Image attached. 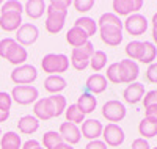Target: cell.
<instances>
[{
	"label": "cell",
	"mask_w": 157,
	"mask_h": 149,
	"mask_svg": "<svg viewBox=\"0 0 157 149\" xmlns=\"http://www.w3.org/2000/svg\"><path fill=\"white\" fill-rule=\"evenodd\" d=\"M41 67L49 75H60L69 69V58L64 53H47L41 60Z\"/></svg>",
	"instance_id": "1"
},
{
	"label": "cell",
	"mask_w": 157,
	"mask_h": 149,
	"mask_svg": "<svg viewBox=\"0 0 157 149\" xmlns=\"http://www.w3.org/2000/svg\"><path fill=\"white\" fill-rule=\"evenodd\" d=\"M58 133L61 135L63 141L66 143V144H71V146L77 144L78 141H80V138H82V133H80V129H78V126L71 124V123H63V124L60 126Z\"/></svg>",
	"instance_id": "12"
},
{
	"label": "cell",
	"mask_w": 157,
	"mask_h": 149,
	"mask_svg": "<svg viewBox=\"0 0 157 149\" xmlns=\"http://www.w3.org/2000/svg\"><path fill=\"white\" fill-rule=\"evenodd\" d=\"M17 43H16V39H13V38H5L0 41V57L2 58H6V55L11 52V49L14 47Z\"/></svg>",
	"instance_id": "38"
},
{
	"label": "cell",
	"mask_w": 157,
	"mask_h": 149,
	"mask_svg": "<svg viewBox=\"0 0 157 149\" xmlns=\"http://www.w3.org/2000/svg\"><path fill=\"white\" fill-rule=\"evenodd\" d=\"M102 130H104V126L98 119H85L82 123L80 133L86 140L94 141V140H99V137H102Z\"/></svg>",
	"instance_id": "11"
},
{
	"label": "cell",
	"mask_w": 157,
	"mask_h": 149,
	"mask_svg": "<svg viewBox=\"0 0 157 149\" xmlns=\"http://www.w3.org/2000/svg\"><path fill=\"white\" fill-rule=\"evenodd\" d=\"M155 91H157V90H155Z\"/></svg>",
	"instance_id": "55"
},
{
	"label": "cell",
	"mask_w": 157,
	"mask_h": 149,
	"mask_svg": "<svg viewBox=\"0 0 157 149\" xmlns=\"http://www.w3.org/2000/svg\"><path fill=\"white\" fill-rule=\"evenodd\" d=\"M71 2L68 0H52L47 3L46 13H63V14H68V8H69Z\"/></svg>",
	"instance_id": "35"
},
{
	"label": "cell",
	"mask_w": 157,
	"mask_h": 149,
	"mask_svg": "<svg viewBox=\"0 0 157 149\" xmlns=\"http://www.w3.org/2000/svg\"><path fill=\"white\" fill-rule=\"evenodd\" d=\"M107 53L104 50H94V53L90 58V66L94 71V74H99V71H102L107 66Z\"/></svg>",
	"instance_id": "28"
},
{
	"label": "cell",
	"mask_w": 157,
	"mask_h": 149,
	"mask_svg": "<svg viewBox=\"0 0 157 149\" xmlns=\"http://www.w3.org/2000/svg\"><path fill=\"white\" fill-rule=\"evenodd\" d=\"M146 78H148V82L157 85V63L149 64L148 71H146Z\"/></svg>",
	"instance_id": "42"
},
{
	"label": "cell",
	"mask_w": 157,
	"mask_h": 149,
	"mask_svg": "<svg viewBox=\"0 0 157 149\" xmlns=\"http://www.w3.org/2000/svg\"><path fill=\"white\" fill-rule=\"evenodd\" d=\"M123 27L126 29V32L132 36H141L148 30V19L140 14V13H135V14L127 16V19L123 22Z\"/></svg>",
	"instance_id": "5"
},
{
	"label": "cell",
	"mask_w": 157,
	"mask_h": 149,
	"mask_svg": "<svg viewBox=\"0 0 157 149\" xmlns=\"http://www.w3.org/2000/svg\"><path fill=\"white\" fill-rule=\"evenodd\" d=\"M17 127H19V132L24 135H33L39 129V121L33 115H24L17 121Z\"/></svg>",
	"instance_id": "21"
},
{
	"label": "cell",
	"mask_w": 157,
	"mask_h": 149,
	"mask_svg": "<svg viewBox=\"0 0 157 149\" xmlns=\"http://www.w3.org/2000/svg\"><path fill=\"white\" fill-rule=\"evenodd\" d=\"M90 55L85 52V50H82L80 47H77V49H72V52H71V64H72V67L75 71H83V69H86V67L90 66Z\"/></svg>",
	"instance_id": "20"
},
{
	"label": "cell",
	"mask_w": 157,
	"mask_h": 149,
	"mask_svg": "<svg viewBox=\"0 0 157 149\" xmlns=\"http://www.w3.org/2000/svg\"><path fill=\"white\" fill-rule=\"evenodd\" d=\"M130 149H151V146H149V143H148V140H145V138H137V140H134L132 141V144H130Z\"/></svg>",
	"instance_id": "43"
},
{
	"label": "cell",
	"mask_w": 157,
	"mask_h": 149,
	"mask_svg": "<svg viewBox=\"0 0 157 149\" xmlns=\"http://www.w3.org/2000/svg\"><path fill=\"white\" fill-rule=\"evenodd\" d=\"M85 149H107V144L102 140H94V141H88Z\"/></svg>",
	"instance_id": "45"
},
{
	"label": "cell",
	"mask_w": 157,
	"mask_h": 149,
	"mask_svg": "<svg viewBox=\"0 0 157 149\" xmlns=\"http://www.w3.org/2000/svg\"><path fill=\"white\" fill-rule=\"evenodd\" d=\"M98 29H99V36L104 44H107L110 47H116L121 44L123 29H118V27H113V25H101Z\"/></svg>",
	"instance_id": "8"
},
{
	"label": "cell",
	"mask_w": 157,
	"mask_h": 149,
	"mask_svg": "<svg viewBox=\"0 0 157 149\" xmlns=\"http://www.w3.org/2000/svg\"><path fill=\"white\" fill-rule=\"evenodd\" d=\"M36 147H39V143L36 140H27L25 143H22L21 149H36Z\"/></svg>",
	"instance_id": "46"
},
{
	"label": "cell",
	"mask_w": 157,
	"mask_h": 149,
	"mask_svg": "<svg viewBox=\"0 0 157 149\" xmlns=\"http://www.w3.org/2000/svg\"><path fill=\"white\" fill-rule=\"evenodd\" d=\"M3 13H17V14H22L24 13V3L17 2V0H8V2L2 3V10H0V14Z\"/></svg>",
	"instance_id": "37"
},
{
	"label": "cell",
	"mask_w": 157,
	"mask_h": 149,
	"mask_svg": "<svg viewBox=\"0 0 157 149\" xmlns=\"http://www.w3.org/2000/svg\"><path fill=\"white\" fill-rule=\"evenodd\" d=\"M145 118H148V119L155 121V123H157V104L149 105V107L145 108Z\"/></svg>",
	"instance_id": "44"
},
{
	"label": "cell",
	"mask_w": 157,
	"mask_h": 149,
	"mask_svg": "<svg viewBox=\"0 0 157 149\" xmlns=\"http://www.w3.org/2000/svg\"><path fill=\"white\" fill-rule=\"evenodd\" d=\"M39 36V30L35 24H22L19 27V30L16 32V43L19 46H32L36 43V39Z\"/></svg>",
	"instance_id": "6"
},
{
	"label": "cell",
	"mask_w": 157,
	"mask_h": 149,
	"mask_svg": "<svg viewBox=\"0 0 157 149\" xmlns=\"http://www.w3.org/2000/svg\"><path fill=\"white\" fill-rule=\"evenodd\" d=\"M38 78V71L33 64H22L11 71V80L16 85H30Z\"/></svg>",
	"instance_id": "4"
},
{
	"label": "cell",
	"mask_w": 157,
	"mask_h": 149,
	"mask_svg": "<svg viewBox=\"0 0 157 149\" xmlns=\"http://www.w3.org/2000/svg\"><path fill=\"white\" fill-rule=\"evenodd\" d=\"M107 82H112L115 85L118 83H124L123 80V69H121V64L120 63H112L109 67H107Z\"/></svg>",
	"instance_id": "31"
},
{
	"label": "cell",
	"mask_w": 157,
	"mask_h": 149,
	"mask_svg": "<svg viewBox=\"0 0 157 149\" xmlns=\"http://www.w3.org/2000/svg\"><path fill=\"white\" fill-rule=\"evenodd\" d=\"M64 116H66V123H71V124H82L85 121V115L78 110L77 104H71L69 107H66V110H64Z\"/></svg>",
	"instance_id": "30"
},
{
	"label": "cell",
	"mask_w": 157,
	"mask_h": 149,
	"mask_svg": "<svg viewBox=\"0 0 157 149\" xmlns=\"http://www.w3.org/2000/svg\"><path fill=\"white\" fill-rule=\"evenodd\" d=\"M0 138H2V129H0Z\"/></svg>",
	"instance_id": "51"
},
{
	"label": "cell",
	"mask_w": 157,
	"mask_h": 149,
	"mask_svg": "<svg viewBox=\"0 0 157 149\" xmlns=\"http://www.w3.org/2000/svg\"><path fill=\"white\" fill-rule=\"evenodd\" d=\"M27 58H29V52H27V49L22 47V46H19V44H16L14 47L11 49V52L6 55L5 60H6L8 63H11V64H14V66L17 67V66L25 64Z\"/></svg>",
	"instance_id": "22"
},
{
	"label": "cell",
	"mask_w": 157,
	"mask_h": 149,
	"mask_svg": "<svg viewBox=\"0 0 157 149\" xmlns=\"http://www.w3.org/2000/svg\"><path fill=\"white\" fill-rule=\"evenodd\" d=\"M101 113L109 123L116 124V123H120V121H123L126 118V107H124L123 102L116 101V99H112V101H107L102 105Z\"/></svg>",
	"instance_id": "3"
},
{
	"label": "cell",
	"mask_w": 157,
	"mask_h": 149,
	"mask_svg": "<svg viewBox=\"0 0 157 149\" xmlns=\"http://www.w3.org/2000/svg\"><path fill=\"white\" fill-rule=\"evenodd\" d=\"M46 8L47 3L43 0H29V2L24 3V13L30 19H39L46 13Z\"/></svg>",
	"instance_id": "18"
},
{
	"label": "cell",
	"mask_w": 157,
	"mask_h": 149,
	"mask_svg": "<svg viewBox=\"0 0 157 149\" xmlns=\"http://www.w3.org/2000/svg\"><path fill=\"white\" fill-rule=\"evenodd\" d=\"M22 14L17 13H3L0 14V29L5 32H17L22 25Z\"/></svg>",
	"instance_id": "15"
},
{
	"label": "cell",
	"mask_w": 157,
	"mask_h": 149,
	"mask_svg": "<svg viewBox=\"0 0 157 149\" xmlns=\"http://www.w3.org/2000/svg\"><path fill=\"white\" fill-rule=\"evenodd\" d=\"M157 57V47L154 46V43L151 41H145L143 43V49H141V55H140V63L145 64H152L154 60Z\"/></svg>",
	"instance_id": "27"
},
{
	"label": "cell",
	"mask_w": 157,
	"mask_h": 149,
	"mask_svg": "<svg viewBox=\"0 0 157 149\" xmlns=\"http://www.w3.org/2000/svg\"><path fill=\"white\" fill-rule=\"evenodd\" d=\"M11 104H13L11 94H8V93H5V91H0V110L10 112Z\"/></svg>",
	"instance_id": "40"
},
{
	"label": "cell",
	"mask_w": 157,
	"mask_h": 149,
	"mask_svg": "<svg viewBox=\"0 0 157 149\" xmlns=\"http://www.w3.org/2000/svg\"><path fill=\"white\" fill-rule=\"evenodd\" d=\"M143 96H145V85H143V83H138V82L127 85L126 90L123 91L124 101H126L127 104H130V105H135V104L141 102Z\"/></svg>",
	"instance_id": "14"
},
{
	"label": "cell",
	"mask_w": 157,
	"mask_h": 149,
	"mask_svg": "<svg viewBox=\"0 0 157 149\" xmlns=\"http://www.w3.org/2000/svg\"><path fill=\"white\" fill-rule=\"evenodd\" d=\"M33 116L38 121H49L52 118H55L54 115V107H52L49 97H41L38 99L33 105Z\"/></svg>",
	"instance_id": "10"
},
{
	"label": "cell",
	"mask_w": 157,
	"mask_h": 149,
	"mask_svg": "<svg viewBox=\"0 0 157 149\" xmlns=\"http://www.w3.org/2000/svg\"><path fill=\"white\" fill-rule=\"evenodd\" d=\"M138 133L141 135V138H154L157 135V123L155 121H151L148 118H143L138 124Z\"/></svg>",
	"instance_id": "26"
},
{
	"label": "cell",
	"mask_w": 157,
	"mask_h": 149,
	"mask_svg": "<svg viewBox=\"0 0 157 149\" xmlns=\"http://www.w3.org/2000/svg\"><path fill=\"white\" fill-rule=\"evenodd\" d=\"M152 39H154V46L157 47V27H152Z\"/></svg>",
	"instance_id": "48"
},
{
	"label": "cell",
	"mask_w": 157,
	"mask_h": 149,
	"mask_svg": "<svg viewBox=\"0 0 157 149\" xmlns=\"http://www.w3.org/2000/svg\"><path fill=\"white\" fill-rule=\"evenodd\" d=\"M49 101H50V104H52V107H54V115H55V118H58V116H61L63 113H64V110H66V97L64 96H61V94H52V96L49 97Z\"/></svg>",
	"instance_id": "33"
},
{
	"label": "cell",
	"mask_w": 157,
	"mask_h": 149,
	"mask_svg": "<svg viewBox=\"0 0 157 149\" xmlns=\"http://www.w3.org/2000/svg\"><path fill=\"white\" fill-rule=\"evenodd\" d=\"M0 147L2 149H21L22 147V140L21 135L16 132H6L0 138Z\"/></svg>",
	"instance_id": "25"
},
{
	"label": "cell",
	"mask_w": 157,
	"mask_h": 149,
	"mask_svg": "<svg viewBox=\"0 0 157 149\" xmlns=\"http://www.w3.org/2000/svg\"><path fill=\"white\" fill-rule=\"evenodd\" d=\"M64 88H66V80L61 75H49L44 80V90L52 94H60Z\"/></svg>",
	"instance_id": "24"
},
{
	"label": "cell",
	"mask_w": 157,
	"mask_h": 149,
	"mask_svg": "<svg viewBox=\"0 0 157 149\" xmlns=\"http://www.w3.org/2000/svg\"><path fill=\"white\" fill-rule=\"evenodd\" d=\"M143 6L141 0H115L112 3V8L115 11V14L120 16H130L138 13Z\"/></svg>",
	"instance_id": "9"
},
{
	"label": "cell",
	"mask_w": 157,
	"mask_h": 149,
	"mask_svg": "<svg viewBox=\"0 0 157 149\" xmlns=\"http://www.w3.org/2000/svg\"><path fill=\"white\" fill-rule=\"evenodd\" d=\"M72 5L78 13H88L90 10H93L94 0H75V2H72Z\"/></svg>",
	"instance_id": "39"
},
{
	"label": "cell",
	"mask_w": 157,
	"mask_h": 149,
	"mask_svg": "<svg viewBox=\"0 0 157 149\" xmlns=\"http://www.w3.org/2000/svg\"><path fill=\"white\" fill-rule=\"evenodd\" d=\"M96 22H98V27H101V25H113V27H118V29H123V21L118 17L115 13H104Z\"/></svg>",
	"instance_id": "34"
},
{
	"label": "cell",
	"mask_w": 157,
	"mask_h": 149,
	"mask_svg": "<svg viewBox=\"0 0 157 149\" xmlns=\"http://www.w3.org/2000/svg\"><path fill=\"white\" fill-rule=\"evenodd\" d=\"M64 143L61 135L55 130H49L43 135V144H44V149H55L58 144Z\"/></svg>",
	"instance_id": "32"
},
{
	"label": "cell",
	"mask_w": 157,
	"mask_h": 149,
	"mask_svg": "<svg viewBox=\"0 0 157 149\" xmlns=\"http://www.w3.org/2000/svg\"><path fill=\"white\" fill-rule=\"evenodd\" d=\"M39 97V91L33 85H16L11 91V99L19 105H30Z\"/></svg>",
	"instance_id": "2"
},
{
	"label": "cell",
	"mask_w": 157,
	"mask_h": 149,
	"mask_svg": "<svg viewBox=\"0 0 157 149\" xmlns=\"http://www.w3.org/2000/svg\"><path fill=\"white\" fill-rule=\"evenodd\" d=\"M10 118V112H3L0 110V123H5V121Z\"/></svg>",
	"instance_id": "47"
},
{
	"label": "cell",
	"mask_w": 157,
	"mask_h": 149,
	"mask_svg": "<svg viewBox=\"0 0 157 149\" xmlns=\"http://www.w3.org/2000/svg\"><path fill=\"white\" fill-rule=\"evenodd\" d=\"M2 3H3V2H0V5H2Z\"/></svg>",
	"instance_id": "54"
},
{
	"label": "cell",
	"mask_w": 157,
	"mask_h": 149,
	"mask_svg": "<svg viewBox=\"0 0 157 149\" xmlns=\"http://www.w3.org/2000/svg\"><path fill=\"white\" fill-rule=\"evenodd\" d=\"M141 102H143V107H145V108L149 107V105L157 104V91L154 90V91H148V93H145V96H143Z\"/></svg>",
	"instance_id": "41"
},
{
	"label": "cell",
	"mask_w": 157,
	"mask_h": 149,
	"mask_svg": "<svg viewBox=\"0 0 157 149\" xmlns=\"http://www.w3.org/2000/svg\"><path fill=\"white\" fill-rule=\"evenodd\" d=\"M66 16L63 13H47V19H46V30L50 35H57L63 30L64 22H66Z\"/></svg>",
	"instance_id": "16"
},
{
	"label": "cell",
	"mask_w": 157,
	"mask_h": 149,
	"mask_svg": "<svg viewBox=\"0 0 157 149\" xmlns=\"http://www.w3.org/2000/svg\"><path fill=\"white\" fill-rule=\"evenodd\" d=\"M120 64H121V69H123V80H124V83H127V85L135 83V80L140 75V67H138L137 61H132V60L127 58V60H121Z\"/></svg>",
	"instance_id": "17"
},
{
	"label": "cell",
	"mask_w": 157,
	"mask_h": 149,
	"mask_svg": "<svg viewBox=\"0 0 157 149\" xmlns=\"http://www.w3.org/2000/svg\"><path fill=\"white\" fill-rule=\"evenodd\" d=\"M36 149H44V147H41V146H39V147H36Z\"/></svg>",
	"instance_id": "52"
},
{
	"label": "cell",
	"mask_w": 157,
	"mask_h": 149,
	"mask_svg": "<svg viewBox=\"0 0 157 149\" xmlns=\"http://www.w3.org/2000/svg\"><path fill=\"white\" fill-rule=\"evenodd\" d=\"M107 78L105 75L102 74H91L88 78H86V83H85V88H86V93L93 94V96H96V94H101L107 90Z\"/></svg>",
	"instance_id": "13"
},
{
	"label": "cell",
	"mask_w": 157,
	"mask_h": 149,
	"mask_svg": "<svg viewBox=\"0 0 157 149\" xmlns=\"http://www.w3.org/2000/svg\"><path fill=\"white\" fill-rule=\"evenodd\" d=\"M151 22H152V27H157V13L152 16V21H151Z\"/></svg>",
	"instance_id": "50"
},
{
	"label": "cell",
	"mask_w": 157,
	"mask_h": 149,
	"mask_svg": "<svg viewBox=\"0 0 157 149\" xmlns=\"http://www.w3.org/2000/svg\"><path fill=\"white\" fill-rule=\"evenodd\" d=\"M74 27H78V29H82V30L88 35V38H90V36H93V35H96V32H98V22H96L94 19L88 17V16L78 17V19L74 22Z\"/></svg>",
	"instance_id": "29"
},
{
	"label": "cell",
	"mask_w": 157,
	"mask_h": 149,
	"mask_svg": "<svg viewBox=\"0 0 157 149\" xmlns=\"http://www.w3.org/2000/svg\"><path fill=\"white\" fill-rule=\"evenodd\" d=\"M141 49H143V43L141 41H130L126 46V55L129 57V60H132V61L140 60Z\"/></svg>",
	"instance_id": "36"
},
{
	"label": "cell",
	"mask_w": 157,
	"mask_h": 149,
	"mask_svg": "<svg viewBox=\"0 0 157 149\" xmlns=\"http://www.w3.org/2000/svg\"><path fill=\"white\" fill-rule=\"evenodd\" d=\"M66 41H68L69 46H72V49H77V47H82L85 43H88L90 38L82 29L72 27V29H69L68 33H66Z\"/></svg>",
	"instance_id": "19"
},
{
	"label": "cell",
	"mask_w": 157,
	"mask_h": 149,
	"mask_svg": "<svg viewBox=\"0 0 157 149\" xmlns=\"http://www.w3.org/2000/svg\"><path fill=\"white\" fill-rule=\"evenodd\" d=\"M102 141L105 143L107 146L110 147H118L120 144L124 143V138H126V135H124V130L118 126V124H112L109 123L105 127H104L102 130Z\"/></svg>",
	"instance_id": "7"
},
{
	"label": "cell",
	"mask_w": 157,
	"mask_h": 149,
	"mask_svg": "<svg viewBox=\"0 0 157 149\" xmlns=\"http://www.w3.org/2000/svg\"><path fill=\"white\" fill-rule=\"evenodd\" d=\"M96 105H98V99L90 93H82L77 99V107L83 115H88V113H93L96 110Z\"/></svg>",
	"instance_id": "23"
},
{
	"label": "cell",
	"mask_w": 157,
	"mask_h": 149,
	"mask_svg": "<svg viewBox=\"0 0 157 149\" xmlns=\"http://www.w3.org/2000/svg\"><path fill=\"white\" fill-rule=\"evenodd\" d=\"M151 149H157V147H151Z\"/></svg>",
	"instance_id": "53"
},
{
	"label": "cell",
	"mask_w": 157,
	"mask_h": 149,
	"mask_svg": "<svg viewBox=\"0 0 157 149\" xmlns=\"http://www.w3.org/2000/svg\"><path fill=\"white\" fill-rule=\"evenodd\" d=\"M55 149H74L71 144H66V143H61V144H58Z\"/></svg>",
	"instance_id": "49"
}]
</instances>
